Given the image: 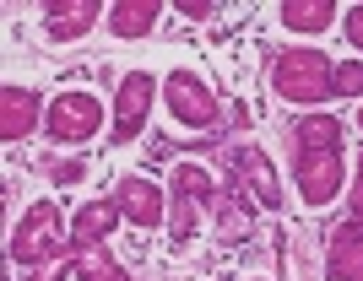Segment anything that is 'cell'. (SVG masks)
Here are the masks:
<instances>
[{
  "instance_id": "1",
  "label": "cell",
  "mask_w": 363,
  "mask_h": 281,
  "mask_svg": "<svg viewBox=\"0 0 363 281\" xmlns=\"http://www.w3.org/2000/svg\"><path fill=\"white\" fill-rule=\"evenodd\" d=\"M298 190L309 206H325L336 195V184H342V130H336L331 114H309L298 125Z\"/></svg>"
},
{
  "instance_id": "2",
  "label": "cell",
  "mask_w": 363,
  "mask_h": 281,
  "mask_svg": "<svg viewBox=\"0 0 363 281\" xmlns=\"http://www.w3.org/2000/svg\"><path fill=\"white\" fill-rule=\"evenodd\" d=\"M55 249H65L60 206H55V200H38V206L22 217L16 238H11V260H22V265H38V260H49Z\"/></svg>"
},
{
  "instance_id": "3",
  "label": "cell",
  "mask_w": 363,
  "mask_h": 281,
  "mask_svg": "<svg viewBox=\"0 0 363 281\" xmlns=\"http://www.w3.org/2000/svg\"><path fill=\"white\" fill-rule=\"evenodd\" d=\"M44 130L60 141V147H76V141H92V135L104 130V108L92 92H60L55 103H49V119Z\"/></svg>"
},
{
  "instance_id": "4",
  "label": "cell",
  "mask_w": 363,
  "mask_h": 281,
  "mask_svg": "<svg viewBox=\"0 0 363 281\" xmlns=\"http://www.w3.org/2000/svg\"><path fill=\"white\" fill-rule=\"evenodd\" d=\"M331 71H336V65H325V59H315V55H288L282 65H277V92L293 98V103L336 98V92H331Z\"/></svg>"
},
{
  "instance_id": "5",
  "label": "cell",
  "mask_w": 363,
  "mask_h": 281,
  "mask_svg": "<svg viewBox=\"0 0 363 281\" xmlns=\"http://www.w3.org/2000/svg\"><path fill=\"white\" fill-rule=\"evenodd\" d=\"M168 114L179 119V125H196V130L217 125V103H212V92L201 87L190 71H174V76H168Z\"/></svg>"
},
{
  "instance_id": "6",
  "label": "cell",
  "mask_w": 363,
  "mask_h": 281,
  "mask_svg": "<svg viewBox=\"0 0 363 281\" xmlns=\"http://www.w3.org/2000/svg\"><path fill=\"white\" fill-rule=\"evenodd\" d=\"M228 163H233V184H239V190L250 184L260 206H282V184H277V168L266 163L255 147H239L233 157H228Z\"/></svg>"
},
{
  "instance_id": "7",
  "label": "cell",
  "mask_w": 363,
  "mask_h": 281,
  "mask_svg": "<svg viewBox=\"0 0 363 281\" xmlns=\"http://www.w3.org/2000/svg\"><path fill=\"white\" fill-rule=\"evenodd\" d=\"M152 114V71H130L120 81V119H114V141H130L141 119Z\"/></svg>"
},
{
  "instance_id": "8",
  "label": "cell",
  "mask_w": 363,
  "mask_h": 281,
  "mask_svg": "<svg viewBox=\"0 0 363 281\" xmlns=\"http://www.w3.org/2000/svg\"><path fill=\"white\" fill-rule=\"evenodd\" d=\"M120 217L136 227H157L163 222V190L152 178H125L120 184Z\"/></svg>"
},
{
  "instance_id": "9",
  "label": "cell",
  "mask_w": 363,
  "mask_h": 281,
  "mask_svg": "<svg viewBox=\"0 0 363 281\" xmlns=\"http://www.w3.org/2000/svg\"><path fill=\"white\" fill-rule=\"evenodd\" d=\"M108 22H114V33H120V38H136V33H147L152 22H157V0H136V6H114V11H108Z\"/></svg>"
},
{
  "instance_id": "10",
  "label": "cell",
  "mask_w": 363,
  "mask_h": 281,
  "mask_svg": "<svg viewBox=\"0 0 363 281\" xmlns=\"http://www.w3.org/2000/svg\"><path fill=\"white\" fill-rule=\"evenodd\" d=\"M33 108H38V98H33V92L6 87V114H11V119H6V135H11V141L33 130Z\"/></svg>"
},
{
  "instance_id": "11",
  "label": "cell",
  "mask_w": 363,
  "mask_h": 281,
  "mask_svg": "<svg viewBox=\"0 0 363 281\" xmlns=\"http://www.w3.org/2000/svg\"><path fill=\"white\" fill-rule=\"evenodd\" d=\"M282 16H288L298 33H320L325 22H331V0H320V6H288Z\"/></svg>"
},
{
  "instance_id": "12",
  "label": "cell",
  "mask_w": 363,
  "mask_h": 281,
  "mask_svg": "<svg viewBox=\"0 0 363 281\" xmlns=\"http://www.w3.org/2000/svg\"><path fill=\"white\" fill-rule=\"evenodd\" d=\"M331 92H336V98L363 92V65H336V71H331Z\"/></svg>"
},
{
  "instance_id": "13",
  "label": "cell",
  "mask_w": 363,
  "mask_h": 281,
  "mask_svg": "<svg viewBox=\"0 0 363 281\" xmlns=\"http://www.w3.org/2000/svg\"><path fill=\"white\" fill-rule=\"evenodd\" d=\"M98 6H71V22H92ZM49 22H65V11H49ZM65 38H76V28H65Z\"/></svg>"
},
{
  "instance_id": "14",
  "label": "cell",
  "mask_w": 363,
  "mask_h": 281,
  "mask_svg": "<svg viewBox=\"0 0 363 281\" xmlns=\"http://www.w3.org/2000/svg\"><path fill=\"white\" fill-rule=\"evenodd\" d=\"M347 38H352V49H363V6L347 11Z\"/></svg>"
},
{
  "instance_id": "15",
  "label": "cell",
  "mask_w": 363,
  "mask_h": 281,
  "mask_svg": "<svg viewBox=\"0 0 363 281\" xmlns=\"http://www.w3.org/2000/svg\"><path fill=\"white\" fill-rule=\"evenodd\" d=\"M358 125H363V114H358Z\"/></svg>"
}]
</instances>
